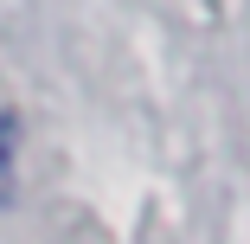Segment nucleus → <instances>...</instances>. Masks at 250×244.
<instances>
[{"instance_id": "1", "label": "nucleus", "mask_w": 250, "mask_h": 244, "mask_svg": "<svg viewBox=\"0 0 250 244\" xmlns=\"http://www.w3.org/2000/svg\"><path fill=\"white\" fill-rule=\"evenodd\" d=\"M0 161H7V135H0Z\"/></svg>"}]
</instances>
